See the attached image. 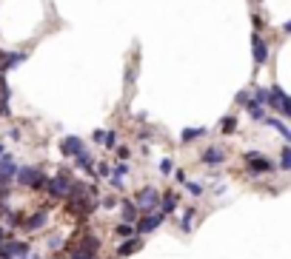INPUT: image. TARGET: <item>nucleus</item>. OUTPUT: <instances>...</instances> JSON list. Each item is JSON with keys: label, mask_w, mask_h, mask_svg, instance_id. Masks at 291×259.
<instances>
[{"label": "nucleus", "mask_w": 291, "mask_h": 259, "mask_svg": "<svg viewBox=\"0 0 291 259\" xmlns=\"http://www.w3.org/2000/svg\"><path fill=\"white\" fill-rule=\"evenodd\" d=\"M12 179H17L20 185H26V188H32V191H46V182H48L46 174H43L40 168H32V165H20Z\"/></svg>", "instance_id": "f257e3e1"}, {"label": "nucleus", "mask_w": 291, "mask_h": 259, "mask_svg": "<svg viewBox=\"0 0 291 259\" xmlns=\"http://www.w3.org/2000/svg\"><path fill=\"white\" fill-rule=\"evenodd\" d=\"M72 188H74V179L69 177L66 171L54 174V177H48V182H46V191H48L51 199H66V196L72 194Z\"/></svg>", "instance_id": "f03ea898"}, {"label": "nucleus", "mask_w": 291, "mask_h": 259, "mask_svg": "<svg viewBox=\"0 0 291 259\" xmlns=\"http://www.w3.org/2000/svg\"><path fill=\"white\" fill-rule=\"evenodd\" d=\"M242 160H245V168H248L251 174H271V171L277 168L274 162L268 160L266 154H260V151H245Z\"/></svg>", "instance_id": "7ed1b4c3"}, {"label": "nucleus", "mask_w": 291, "mask_h": 259, "mask_svg": "<svg viewBox=\"0 0 291 259\" xmlns=\"http://www.w3.org/2000/svg\"><path fill=\"white\" fill-rule=\"evenodd\" d=\"M134 205L137 211H143V214H154V208L160 205V191L157 188H151V185H146L137 191V199H134Z\"/></svg>", "instance_id": "20e7f679"}, {"label": "nucleus", "mask_w": 291, "mask_h": 259, "mask_svg": "<svg viewBox=\"0 0 291 259\" xmlns=\"http://www.w3.org/2000/svg\"><path fill=\"white\" fill-rule=\"evenodd\" d=\"M268 91H271L268 108H277V111L283 114V117H291V100H289V94L283 91V86H271Z\"/></svg>", "instance_id": "39448f33"}, {"label": "nucleus", "mask_w": 291, "mask_h": 259, "mask_svg": "<svg viewBox=\"0 0 291 259\" xmlns=\"http://www.w3.org/2000/svg\"><path fill=\"white\" fill-rule=\"evenodd\" d=\"M160 225H163V214H146V216H137L134 231L137 234H154Z\"/></svg>", "instance_id": "423d86ee"}, {"label": "nucleus", "mask_w": 291, "mask_h": 259, "mask_svg": "<svg viewBox=\"0 0 291 259\" xmlns=\"http://www.w3.org/2000/svg\"><path fill=\"white\" fill-rule=\"evenodd\" d=\"M200 162L203 165H209V168H217V165H223L226 162V151L220 146H209L203 154H200Z\"/></svg>", "instance_id": "0eeeda50"}, {"label": "nucleus", "mask_w": 291, "mask_h": 259, "mask_svg": "<svg viewBox=\"0 0 291 259\" xmlns=\"http://www.w3.org/2000/svg\"><path fill=\"white\" fill-rule=\"evenodd\" d=\"M251 54H254V63L257 65L268 63V43L260 37V32H254V37H251Z\"/></svg>", "instance_id": "6e6552de"}, {"label": "nucleus", "mask_w": 291, "mask_h": 259, "mask_svg": "<svg viewBox=\"0 0 291 259\" xmlns=\"http://www.w3.org/2000/svg\"><path fill=\"white\" fill-rule=\"evenodd\" d=\"M26 57H29L26 51H6V54H3V60H0V74L12 71V68H15V65H20Z\"/></svg>", "instance_id": "1a4fd4ad"}, {"label": "nucleus", "mask_w": 291, "mask_h": 259, "mask_svg": "<svg viewBox=\"0 0 291 259\" xmlns=\"http://www.w3.org/2000/svg\"><path fill=\"white\" fill-rule=\"evenodd\" d=\"M80 151H83L80 137H63V140H60V154H63V157H74V154H80Z\"/></svg>", "instance_id": "9d476101"}, {"label": "nucleus", "mask_w": 291, "mask_h": 259, "mask_svg": "<svg viewBox=\"0 0 291 259\" xmlns=\"http://www.w3.org/2000/svg\"><path fill=\"white\" fill-rule=\"evenodd\" d=\"M9 97H12V91H9V83H6V74H0V117H9Z\"/></svg>", "instance_id": "9b49d317"}, {"label": "nucleus", "mask_w": 291, "mask_h": 259, "mask_svg": "<svg viewBox=\"0 0 291 259\" xmlns=\"http://www.w3.org/2000/svg\"><path fill=\"white\" fill-rule=\"evenodd\" d=\"M157 208H160L163 216H169V214H177V194H174V191L163 194V196H160V205H157Z\"/></svg>", "instance_id": "f8f14e48"}, {"label": "nucleus", "mask_w": 291, "mask_h": 259, "mask_svg": "<svg viewBox=\"0 0 291 259\" xmlns=\"http://www.w3.org/2000/svg\"><path fill=\"white\" fill-rule=\"evenodd\" d=\"M46 219H48V211L46 208H40V211H34L32 216H29V219H26V231H40V228L46 225Z\"/></svg>", "instance_id": "ddd939ff"}, {"label": "nucleus", "mask_w": 291, "mask_h": 259, "mask_svg": "<svg viewBox=\"0 0 291 259\" xmlns=\"http://www.w3.org/2000/svg\"><path fill=\"white\" fill-rule=\"evenodd\" d=\"M200 137H206V129H203V126H197V129H183V131H180V143H183V146H189V143L200 140Z\"/></svg>", "instance_id": "4468645a"}, {"label": "nucleus", "mask_w": 291, "mask_h": 259, "mask_svg": "<svg viewBox=\"0 0 291 259\" xmlns=\"http://www.w3.org/2000/svg\"><path fill=\"white\" fill-rule=\"evenodd\" d=\"M120 208H123V222H137L140 211H137V205H134L131 199H123V202H120Z\"/></svg>", "instance_id": "2eb2a0df"}, {"label": "nucleus", "mask_w": 291, "mask_h": 259, "mask_svg": "<svg viewBox=\"0 0 291 259\" xmlns=\"http://www.w3.org/2000/svg\"><path fill=\"white\" fill-rule=\"evenodd\" d=\"M74 165L80 171H95V157L89 151H80V154H74Z\"/></svg>", "instance_id": "dca6fc26"}, {"label": "nucleus", "mask_w": 291, "mask_h": 259, "mask_svg": "<svg viewBox=\"0 0 291 259\" xmlns=\"http://www.w3.org/2000/svg\"><path fill=\"white\" fill-rule=\"evenodd\" d=\"M140 239H137V237H129V239H126V242L120 245V248H117V257H131V254H134V251H140Z\"/></svg>", "instance_id": "f3484780"}, {"label": "nucleus", "mask_w": 291, "mask_h": 259, "mask_svg": "<svg viewBox=\"0 0 291 259\" xmlns=\"http://www.w3.org/2000/svg\"><path fill=\"white\" fill-rule=\"evenodd\" d=\"M263 123H268L271 129L280 131V134H283V140H291V131H289V126H286L283 120H277V117H263Z\"/></svg>", "instance_id": "a211bd4d"}, {"label": "nucleus", "mask_w": 291, "mask_h": 259, "mask_svg": "<svg viewBox=\"0 0 291 259\" xmlns=\"http://www.w3.org/2000/svg\"><path fill=\"white\" fill-rule=\"evenodd\" d=\"M97 248H100V239H97L95 234H86L80 242V251H86V254H97Z\"/></svg>", "instance_id": "6ab92c4d"}, {"label": "nucleus", "mask_w": 291, "mask_h": 259, "mask_svg": "<svg viewBox=\"0 0 291 259\" xmlns=\"http://www.w3.org/2000/svg\"><path fill=\"white\" fill-rule=\"evenodd\" d=\"M114 234H117L120 239H129V237H137V231H134V222H120V225L114 228Z\"/></svg>", "instance_id": "aec40b11"}, {"label": "nucleus", "mask_w": 291, "mask_h": 259, "mask_svg": "<svg viewBox=\"0 0 291 259\" xmlns=\"http://www.w3.org/2000/svg\"><path fill=\"white\" fill-rule=\"evenodd\" d=\"M183 185H186V191H189L192 196H203V194H206V185H203V182H197V179H186Z\"/></svg>", "instance_id": "412c9836"}, {"label": "nucleus", "mask_w": 291, "mask_h": 259, "mask_svg": "<svg viewBox=\"0 0 291 259\" xmlns=\"http://www.w3.org/2000/svg\"><path fill=\"white\" fill-rule=\"evenodd\" d=\"M245 108H248V114H251V120H257V123H263V117H266V111H263V106H260V103H254V100H248V103H245Z\"/></svg>", "instance_id": "4be33fe9"}, {"label": "nucleus", "mask_w": 291, "mask_h": 259, "mask_svg": "<svg viewBox=\"0 0 291 259\" xmlns=\"http://www.w3.org/2000/svg\"><path fill=\"white\" fill-rule=\"evenodd\" d=\"M100 146H106V148H114V146H117V131H114V129L103 131V137H100Z\"/></svg>", "instance_id": "5701e85b"}, {"label": "nucleus", "mask_w": 291, "mask_h": 259, "mask_svg": "<svg viewBox=\"0 0 291 259\" xmlns=\"http://www.w3.org/2000/svg\"><path fill=\"white\" fill-rule=\"evenodd\" d=\"M234 129H237V117H234V114H226V117L220 120V131H226V134H231Z\"/></svg>", "instance_id": "b1692460"}, {"label": "nucleus", "mask_w": 291, "mask_h": 259, "mask_svg": "<svg viewBox=\"0 0 291 259\" xmlns=\"http://www.w3.org/2000/svg\"><path fill=\"white\" fill-rule=\"evenodd\" d=\"M192 219H194V208H186L183 216H180V228L183 231H192Z\"/></svg>", "instance_id": "393cba45"}, {"label": "nucleus", "mask_w": 291, "mask_h": 259, "mask_svg": "<svg viewBox=\"0 0 291 259\" xmlns=\"http://www.w3.org/2000/svg\"><path fill=\"white\" fill-rule=\"evenodd\" d=\"M251 100H254V103H260V106H268V100H271V91H268V88H257Z\"/></svg>", "instance_id": "a878e982"}, {"label": "nucleus", "mask_w": 291, "mask_h": 259, "mask_svg": "<svg viewBox=\"0 0 291 259\" xmlns=\"http://www.w3.org/2000/svg\"><path fill=\"white\" fill-rule=\"evenodd\" d=\"M280 168L283 171H291V148L283 146V154H280Z\"/></svg>", "instance_id": "bb28decb"}, {"label": "nucleus", "mask_w": 291, "mask_h": 259, "mask_svg": "<svg viewBox=\"0 0 291 259\" xmlns=\"http://www.w3.org/2000/svg\"><path fill=\"white\" fill-rule=\"evenodd\" d=\"M112 174H114V177H120V179H123L126 174H129V165H126V162H117V165L112 168Z\"/></svg>", "instance_id": "cd10ccee"}, {"label": "nucleus", "mask_w": 291, "mask_h": 259, "mask_svg": "<svg viewBox=\"0 0 291 259\" xmlns=\"http://www.w3.org/2000/svg\"><path fill=\"white\" fill-rule=\"evenodd\" d=\"M69 259H97V254H86V251L77 248V251H72V257H69Z\"/></svg>", "instance_id": "c85d7f7f"}, {"label": "nucleus", "mask_w": 291, "mask_h": 259, "mask_svg": "<svg viewBox=\"0 0 291 259\" xmlns=\"http://www.w3.org/2000/svg\"><path fill=\"white\" fill-rule=\"evenodd\" d=\"M97 174H100V177H109V174H112V165H109V162H97Z\"/></svg>", "instance_id": "c756f323"}, {"label": "nucleus", "mask_w": 291, "mask_h": 259, "mask_svg": "<svg viewBox=\"0 0 291 259\" xmlns=\"http://www.w3.org/2000/svg\"><path fill=\"white\" fill-rule=\"evenodd\" d=\"M114 205H117V199H114V196H103V199H100V208H106V211H112Z\"/></svg>", "instance_id": "7c9ffc66"}, {"label": "nucleus", "mask_w": 291, "mask_h": 259, "mask_svg": "<svg viewBox=\"0 0 291 259\" xmlns=\"http://www.w3.org/2000/svg\"><path fill=\"white\" fill-rule=\"evenodd\" d=\"M171 171H174V165H171V160H163V162H160V174H166V177H169Z\"/></svg>", "instance_id": "2f4dec72"}, {"label": "nucleus", "mask_w": 291, "mask_h": 259, "mask_svg": "<svg viewBox=\"0 0 291 259\" xmlns=\"http://www.w3.org/2000/svg\"><path fill=\"white\" fill-rule=\"evenodd\" d=\"M237 106H245V103H248V100H251V91H240V94H237Z\"/></svg>", "instance_id": "473e14b6"}, {"label": "nucleus", "mask_w": 291, "mask_h": 259, "mask_svg": "<svg viewBox=\"0 0 291 259\" xmlns=\"http://www.w3.org/2000/svg\"><path fill=\"white\" fill-rule=\"evenodd\" d=\"M251 20H254V29H257V32H263V29H266V26H263V17H260V15H254Z\"/></svg>", "instance_id": "72a5a7b5"}, {"label": "nucleus", "mask_w": 291, "mask_h": 259, "mask_svg": "<svg viewBox=\"0 0 291 259\" xmlns=\"http://www.w3.org/2000/svg\"><path fill=\"white\" fill-rule=\"evenodd\" d=\"M48 245H51V248H60V245H63V239H60V237H51V239H48Z\"/></svg>", "instance_id": "f704fd0d"}, {"label": "nucleus", "mask_w": 291, "mask_h": 259, "mask_svg": "<svg viewBox=\"0 0 291 259\" xmlns=\"http://www.w3.org/2000/svg\"><path fill=\"white\" fill-rule=\"evenodd\" d=\"M117 157H120V160H126V157H129V148H126V146L117 148Z\"/></svg>", "instance_id": "c9c22d12"}, {"label": "nucleus", "mask_w": 291, "mask_h": 259, "mask_svg": "<svg viewBox=\"0 0 291 259\" xmlns=\"http://www.w3.org/2000/svg\"><path fill=\"white\" fill-rule=\"evenodd\" d=\"M171 174H174V179H177V182H186V171H171Z\"/></svg>", "instance_id": "e433bc0d"}, {"label": "nucleus", "mask_w": 291, "mask_h": 259, "mask_svg": "<svg viewBox=\"0 0 291 259\" xmlns=\"http://www.w3.org/2000/svg\"><path fill=\"white\" fill-rule=\"evenodd\" d=\"M9 140H15V143H17V140H20V131L12 129V131H9Z\"/></svg>", "instance_id": "4c0bfd02"}, {"label": "nucleus", "mask_w": 291, "mask_h": 259, "mask_svg": "<svg viewBox=\"0 0 291 259\" xmlns=\"http://www.w3.org/2000/svg\"><path fill=\"white\" fill-rule=\"evenodd\" d=\"M6 237H9V231H6V228L0 225V242H6Z\"/></svg>", "instance_id": "58836bf2"}, {"label": "nucleus", "mask_w": 291, "mask_h": 259, "mask_svg": "<svg viewBox=\"0 0 291 259\" xmlns=\"http://www.w3.org/2000/svg\"><path fill=\"white\" fill-rule=\"evenodd\" d=\"M6 211H9V208H6V205H3V202H0V216H6Z\"/></svg>", "instance_id": "ea45409f"}, {"label": "nucleus", "mask_w": 291, "mask_h": 259, "mask_svg": "<svg viewBox=\"0 0 291 259\" xmlns=\"http://www.w3.org/2000/svg\"><path fill=\"white\" fill-rule=\"evenodd\" d=\"M3 154H6V146H3V143H0V157H3Z\"/></svg>", "instance_id": "a19ab883"}]
</instances>
